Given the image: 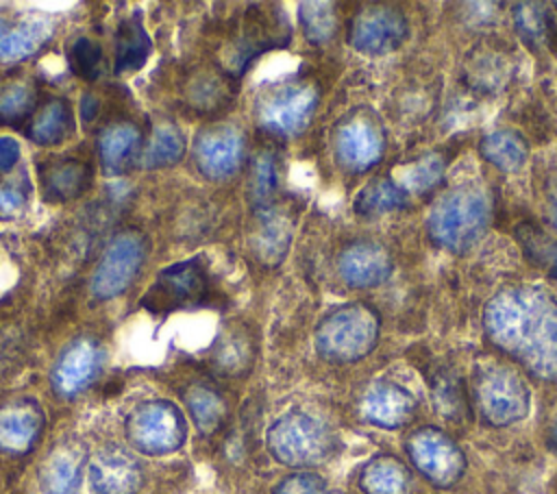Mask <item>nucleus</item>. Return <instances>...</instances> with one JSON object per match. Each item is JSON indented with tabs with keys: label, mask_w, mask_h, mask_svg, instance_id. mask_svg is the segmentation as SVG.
I'll return each instance as SVG.
<instances>
[{
	"label": "nucleus",
	"mask_w": 557,
	"mask_h": 494,
	"mask_svg": "<svg viewBox=\"0 0 557 494\" xmlns=\"http://www.w3.org/2000/svg\"><path fill=\"white\" fill-rule=\"evenodd\" d=\"M496 348L544 381H557V300L537 285L500 289L483 311Z\"/></svg>",
	"instance_id": "f257e3e1"
},
{
	"label": "nucleus",
	"mask_w": 557,
	"mask_h": 494,
	"mask_svg": "<svg viewBox=\"0 0 557 494\" xmlns=\"http://www.w3.org/2000/svg\"><path fill=\"white\" fill-rule=\"evenodd\" d=\"M490 222V198L479 185H457L442 194L429 211L431 239L450 252L470 248Z\"/></svg>",
	"instance_id": "f03ea898"
},
{
	"label": "nucleus",
	"mask_w": 557,
	"mask_h": 494,
	"mask_svg": "<svg viewBox=\"0 0 557 494\" xmlns=\"http://www.w3.org/2000/svg\"><path fill=\"white\" fill-rule=\"evenodd\" d=\"M381 318L363 302L342 305L329 311L315 329V350L333 363L363 359L379 339Z\"/></svg>",
	"instance_id": "7ed1b4c3"
},
{
	"label": "nucleus",
	"mask_w": 557,
	"mask_h": 494,
	"mask_svg": "<svg viewBox=\"0 0 557 494\" xmlns=\"http://www.w3.org/2000/svg\"><path fill=\"white\" fill-rule=\"evenodd\" d=\"M335 448L331 429L311 413L289 411L268 429V450L292 468H309L329 459Z\"/></svg>",
	"instance_id": "20e7f679"
},
{
	"label": "nucleus",
	"mask_w": 557,
	"mask_h": 494,
	"mask_svg": "<svg viewBox=\"0 0 557 494\" xmlns=\"http://www.w3.org/2000/svg\"><path fill=\"white\" fill-rule=\"evenodd\" d=\"M474 400L481 418L492 427H507L522 420L531 405L522 376L500 363H490L476 372Z\"/></svg>",
	"instance_id": "39448f33"
},
{
	"label": "nucleus",
	"mask_w": 557,
	"mask_h": 494,
	"mask_svg": "<svg viewBox=\"0 0 557 494\" xmlns=\"http://www.w3.org/2000/svg\"><path fill=\"white\" fill-rule=\"evenodd\" d=\"M187 422L170 400L137 405L126 418V437L144 455H168L183 446Z\"/></svg>",
	"instance_id": "423d86ee"
},
{
	"label": "nucleus",
	"mask_w": 557,
	"mask_h": 494,
	"mask_svg": "<svg viewBox=\"0 0 557 494\" xmlns=\"http://www.w3.org/2000/svg\"><path fill=\"white\" fill-rule=\"evenodd\" d=\"M318 104V89L309 83L285 81L265 89L257 100L259 124L274 135L300 133Z\"/></svg>",
	"instance_id": "0eeeda50"
},
{
	"label": "nucleus",
	"mask_w": 557,
	"mask_h": 494,
	"mask_svg": "<svg viewBox=\"0 0 557 494\" xmlns=\"http://www.w3.org/2000/svg\"><path fill=\"white\" fill-rule=\"evenodd\" d=\"M407 453L418 472L437 487L455 485L466 470L461 448L444 431L433 427H422L411 433Z\"/></svg>",
	"instance_id": "6e6552de"
},
{
	"label": "nucleus",
	"mask_w": 557,
	"mask_h": 494,
	"mask_svg": "<svg viewBox=\"0 0 557 494\" xmlns=\"http://www.w3.org/2000/svg\"><path fill=\"white\" fill-rule=\"evenodd\" d=\"M409 35V22L403 11L389 4L361 9L348 26V44L363 54H387Z\"/></svg>",
	"instance_id": "1a4fd4ad"
},
{
	"label": "nucleus",
	"mask_w": 557,
	"mask_h": 494,
	"mask_svg": "<svg viewBox=\"0 0 557 494\" xmlns=\"http://www.w3.org/2000/svg\"><path fill=\"white\" fill-rule=\"evenodd\" d=\"M144 261V242L135 233H122L107 246L91 281V289L98 298L107 300L122 294L135 279Z\"/></svg>",
	"instance_id": "9d476101"
},
{
	"label": "nucleus",
	"mask_w": 557,
	"mask_h": 494,
	"mask_svg": "<svg viewBox=\"0 0 557 494\" xmlns=\"http://www.w3.org/2000/svg\"><path fill=\"white\" fill-rule=\"evenodd\" d=\"M207 287L209 281L200 259H189L161 270L144 302L152 309L187 307L200 302L207 296Z\"/></svg>",
	"instance_id": "9b49d317"
},
{
	"label": "nucleus",
	"mask_w": 557,
	"mask_h": 494,
	"mask_svg": "<svg viewBox=\"0 0 557 494\" xmlns=\"http://www.w3.org/2000/svg\"><path fill=\"white\" fill-rule=\"evenodd\" d=\"M385 139L370 115H350L335 133V157L342 168L363 172L381 161Z\"/></svg>",
	"instance_id": "f8f14e48"
},
{
	"label": "nucleus",
	"mask_w": 557,
	"mask_h": 494,
	"mask_svg": "<svg viewBox=\"0 0 557 494\" xmlns=\"http://www.w3.org/2000/svg\"><path fill=\"white\" fill-rule=\"evenodd\" d=\"M194 157L198 170L213 181L228 178L244 157V137L237 128L215 126L202 131L194 146Z\"/></svg>",
	"instance_id": "ddd939ff"
},
{
	"label": "nucleus",
	"mask_w": 557,
	"mask_h": 494,
	"mask_svg": "<svg viewBox=\"0 0 557 494\" xmlns=\"http://www.w3.org/2000/svg\"><path fill=\"white\" fill-rule=\"evenodd\" d=\"M87 474L98 494H135L141 485L139 461L120 446L100 448L91 457Z\"/></svg>",
	"instance_id": "4468645a"
},
{
	"label": "nucleus",
	"mask_w": 557,
	"mask_h": 494,
	"mask_svg": "<svg viewBox=\"0 0 557 494\" xmlns=\"http://www.w3.org/2000/svg\"><path fill=\"white\" fill-rule=\"evenodd\" d=\"M102 363V348L89 337L74 339L52 368V385L63 396H74L87 387Z\"/></svg>",
	"instance_id": "2eb2a0df"
},
{
	"label": "nucleus",
	"mask_w": 557,
	"mask_h": 494,
	"mask_svg": "<svg viewBox=\"0 0 557 494\" xmlns=\"http://www.w3.org/2000/svg\"><path fill=\"white\" fill-rule=\"evenodd\" d=\"M416 400L398 383L376 381L368 387L361 400V413L368 422L383 429H398L413 416Z\"/></svg>",
	"instance_id": "dca6fc26"
},
{
	"label": "nucleus",
	"mask_w": 557,
	"mask_h": 494,
	"mask_svg": "<svg viewBox=\"0 0 557 494\" xmlns=\"http://www.w3.org/2000/svg\"><path fill=\"white\" fill-rule=\"evenodd\" d=\"M337 268L350 287H374L389 276L392 257L376 242H357L339 255Z\"/></svg>",
	"instance_id": "f3484780"
},
{
	"label": "nucleus",
	"mask_w": 557,
	"mask_h": 494,
	"mask_svg": "<svg viewBox=\"0 0 557 494\" xmlns=\"http://www.w3.org/2000/svg\"><path fill=\"white\" fill-rule=\"evenodd\" d=\"M44 427V413L35 400H15L0 407V453L22 455L30 450Z\"/></svg>",
	"instance_id": "a211bd4d"
},
{
	"label": "nucleus",
	"mask_w": 557,
	"mask_h": 494,
	"mask_svg": "<svg viewBox=\"0 0 557 494\" xmlns=\"http://www.w3.org/2000/svg\"><path fill=\"white\" fill-rule=\"evenodd\" d=\"M44 198L50 202H67L78 198L91 181L89 165L74 157H57L39 170Z\"/></svg>",
	"instance_id": "6ab92c4d"
},
{
	"label": "nucleus",
	"mask_w": 557,
	"mask_h": 494,
	"mask_svg": "<svg viewBox=\"0 0 557 494\" xmlns=\"http://www.w3.org/2000/svg\"><path fill=\"white\" fill-rule=\"evenodd\" d=\"M85 455L76 446H59L44 461L39 472V487L44 494H78L83 481Z\"/></svg>",
	"instance_id": "aec40b11"
},
{
	"label": "nucleus",
	"mask_w": 557,
	"mask_h": 494,
	"mask_svg": "<svg viewBox=\"0 0 557 494\" xmlns=\"http://www.w3.org/2000/svg\"><path fill=\"white\" fill-rule=\"evenodd\" d=\"M409 483L411 479L407 468L389 455L370 459L359 474V487L363 494H407Z\"/></svg>",
	"instance_id": "412c9836"
},
{
	"label": "nucleus",
	"mask_w": 557,
	"mask_h": 494,
	"mask_svg": "<svg viewBox=\"0 0 557 494\" xmlns=\"http://www.w3.org/2000/svg\"><path fill=\"white\" fill-rule=\"evenodd\" d=\"M72 109L63 98L48 100L33 118L28 135L39 146H57L72 135Z\"/></svg>",
	"instance_id": "4be33fe9"
},
{
	"label": "nucleus",
	"mask_w": 557,
	"mask_h": 494,
	"mask_svg": "<svg viewBox=\"0 0 557 494\" xmlns=\"http://www.w3.org/2000/svg\"><path fill=\"white\" fill-rule=\"evenodd\" d=\"M289 218L276 209H265L259 213V229L255 235L257 257L265 263H276L283 259L292 239Z\"/></svg>",
	"instance_id": "5701e85b"
},
{
	"label": "nucleus",
	"mask_w": 557,
	"mask_h": 494,
	"mask_svg": "<svg viewBox=\"0 0 557 494\" xmlns=\"http://www.w3.org/2000/svg\"><path fill=\"white\" fill-rule=\"evenodd\" d=\"M407 205V189L396 181L381 176L370 181L355 198V213L363 218L383 215L389 211H398Z\"/></svg>",
	"instance_id": "b1692460"
},
{
	"label": "nucleus",
	"mask_w": 557,
	"mask_h": 494,
	"mask_svg": "<svg viewBox=\"0 0 557 494\" xmlns=\"http://www.w3.org/2000/svg\"><path fill=\"white\" fill-rule=\"evenodd\" d=\"M150 37L137 15L122 22L115 37V74L139 70L150 54Z\"/></svg>",
	"instance_id": "393cba45"
},
{
	"label": "nucleus",
	"mask_w": 557,
	"mask_h": 494,
	"mask_svg": "<svg viewBox=\"0 0 557 494\" xmlns=\"http://www.w3.org/2000/svg\"><path fill=\"white\" fill-rule=\"evenodd\" d=\"M481 155L498 170L513 172L527 161V144L513 131H494L481 139Z\"/></svg>",
	"instance_id": "a878e982"
},
{
	"label": "nucleus",
	"mask_w": 557,
	"mask_h": 494,
	"mask_svg": "<svg viewBox=\"0 0 557 494\" xmlns=\"http://www.w3.org/2000/svg\"><path fill=\"white\" fill-rule=\"evenodd\" d=\"M185 403L200 433L211 435L222 427L226 418V403L213 387L191 385L185 394Z\"/></svg>",
	"instance_id": "bb28decb"
},
{
	"label": "nucleus",
	"mask_w": 557,
	"mask_h": 494,
	"mask_svg": "<svg viewBox=\"0 0 557 494\" xmlns=\"http://www.w3.org/2000/svg\"><path fill=\"white\" fill-rule=\"evenodd\" d=\"M52 28L46 20H30L15 30L0 37V59L2 61H20L30 57L41 48V44L50 37Z\"/></svg>",
	"instance_id": "cd10ccee"
},
{
	"label": "nucleus",
	"mask_w": 557,
	"mask_h": 494,
	"mask_svg": "<svg viewBox=\"0 0 557 494\" xmlns=\"http://www.w3.org/2000/svg\"><path fill=\"white\" fill-rule=\"evenodd\" d=\"M139 141V131L133 124H115L107 128L98 139V150L102 165L109 172H117L126 159L133 155Z\"/></svg>",
	"instance_id": "c85d7f7f"
},
{
	"label": "nucleus",
	"mask_w": 557,
	"mask_h": 494,
	"mask_svg": "<svg viewBox=\"0 0 557 494\" xmlns=\"http://www.w3.org/2000/svg\"><path fill=\"white\" fill-rule=\"evenodd\" d=\"M516 233L527 259L557 279V239L548 237L542 229L533 224H520Z\"/></svg>",
	"instance_id": "c756f323"
},
{
	"label": "nucleus",
	"mask_w": 557,
	"mask_h": 494,
	"mask_svg": "<svg viewBox=\"0 0 557 494\" xmlns=\"http://www.w3.org/2000/svg\"><path fill=\"white\" fill-rule=\"evenodd\" d=\"M185 152V137L183 133L172 126V124H161L154 135L152 141L146 150V168H163V165H172L176 161H181Z\"/></svg>",
	"instance_id": "7c9ffc66"
},
{
	"label": "nucleus",
	"mask_w": 557,
	"mask_h": 494,
	"mask_svg": "<svg viewBox=\"0 0 557 494\" xmlns=\"http://www.w3.org/2000/svg\"><path fill=\"white\" fill-rule=\"evenodd\" d=\"M213 361L222 372H228V374H235V372L244 370L250 361V339H248V335L242 329L226 331L215 344Z\"/></svg>",
	"instance_id": "2f4dec72"
},
{
	"label": "nucleus",
	"mask_w": 557,
	"mask_h": 494,
	"mask_svg": "<svg viewBox=\"0 0 557 494\" xmlns=\"http://www.w3.org/2000/svg\"><path fill=\"white\" fill-rule=\"evenodd\" d=\"M67 61L74 74H78L85 81H96L104 72V52L100 44L89 37H78L67 48Z\"/></svg>",
	"instance_id": "473e14b6"
},
{
	"label": "nucleus",
	"mask_w": 557,
	"mask_h": 494,
	"mask_svg": "<svg viewBox=\"0 0 557 494\" xmlns=\"http://www.w3.org/2000/svg\"><path fill=\"white\" fill-rule=\"evenodd\" d=\"M335 4L333 2H302L300 24L311 44H322L335 33Z\"/></svg>",
	"instance_id": "72a5a7b5"
},
{
	"label": "nucleus",
	"mask_w": 557,
	"mask_h": 494,
	"mask_svg": "<svg viewBox=\"0 0 557 494\" xmlns=\"http://www.w3.org/2000/svg\"><path fill=\"white\" fill-rule=\"evenodd\" d=\"M35 96L28 83L24 81H7L0 83V122H15L26 118L33 109Z\"/></svg>",
	"instance_id": "f704fd0d"
},
{
	"label": "nucleus",
	"mask_w": 557,
	"mask_h": 494,
	"mask_svg": "<svg viewBox=\"0 0 557 494\" xmlns=\"http://www.w3.org/2000/svg\"><path fill=\"white\" fill-rule=\"evenodd\" d=\"M548 7L540 2H522L516 4L513 20L518 26L520 37L531 46H544V28H546Z\"/></svg>",
	"instance_id": "c9c22d12"
},
{
	"label": "nucleus",
	"mask_w": 557,
	"mask_h": 494,
	"mask_svg": "<svg viewBox=\"0 0 557 494\" xmlns=\"http://www.w3.org/2000/svg\"><path fill=\"white\" fill-rule=\"evenodd\" d=\"M276 181H278V172H276L274 155L265 150L259 152L255 159L252 176H250V187L257 205H265L270 200V196L276 189Z\"/></svg>",
	"instance_id": "e433bc0d"
},
{
	"label": "nucleus",
	"mask_w": 557,
	"mask_h": 494,
	"mask_svg": "<svg viewBox=\"0 0 557 494\" xmlns=\"http://www.w3.org/2000/svg\"><path fill=\"white\" fill-rule=\"evenodd\" d=\"M444 174V161L440 155H426L422 157L418 163H413L407 174H405V183H407V194L409 189L413 192H429L431 187H435L440 183Z\"/></svg>",
	"instance_id": "4c0bfd02"
},
{
	"label": "nucleus",
	"mask_w": 557,
	"mask_h": 494,
	"mask_svg": "<svg viewBox=\"0 0 557 494\" xmlns=\"http://www.w3.org/2000/svg\"><path fill=\"white\" fill-rule=\"evenodd\" d=\"M274 494H326V483L313 472H296L285 477L274 487Z\"/></svg>",
	"instance_id": "58836bf2"
},
{
	"label": "nucleus",
	"mask_w": 557,
	"mask_h": 494,
	"mask_svg": "<svg viewBox=\"0 0 557 494\" xmlns=\"http://www.w3.org/2000/svg\"><path fill=\"white\" fill-rule=\"evenodd\" d=\"M189 100L200 104V107H211L218 104L222 100V83L215 76H200L196 78V83L189 89Z\"/></svg>",
	"instance_id": "ea45409f"
},
{
	"label": "nucleus",
	"mask_w": 557,
	"mask_h": 494,
	"mask_svg": "<svg viewBox=\"0 0 557 494\" xmlns=\"http://www.w3.org/2000/svg\"><path fill=\"white\" fill-rule=\"evenodd\" d=\"M20 159V144L9 137V135H2L0 137V170H11Z\"/></svg>",
	"instance_id": "a19ab883"
},
{
	"label": "nucleus",
	"mask_w": 557,
	"mask_h": 494,
	"mask_svg": "<svg viewBox=\"0 0 557 494\" xmlns=\"http://www.w3.org/2000/svg\"><path fill=\"white\" fill-rule=\"evenodd\" d=\"M24 205V196L13 187H0V215H13Z\"/></svg>",
	"instance_id": "79ce46f5"
},
{
	"label": "nucleus",
	"mask_w": 557,
	"mask_h": 494,
	"mask_svg": "<svg viewBox=\"0 0 557 494\" xmlns=\"http://www.w3.org/2000/svg\"><path fill=\"white\" fill-rule=\"evenodd\" d=\"M550 218H553V224H555V229H557V198H555V202L550 205Z\"/></svg>",
	"instance_id": "37998d69"
},
{
	"label": "nucleus",
	"mask_w": 557,
	"mask_h": 494,
	"mask_svg": "<svg viewBox=\"0 0 557 494\" xmlns=\"http://www.w3.org/2000/svg\"><path fill=\"white\" fill-rule=\"evenodd\" d=\"M0 28H2V20H0Z\"/></svg>",
	"instance_id": "c03bdc74"
},
{
	"label": "nucleus",
	"mask_w": 557,
	"mask_h": 494,
	"mask_svg": "<svg viewBox=\"0 0 557 494\" xmlns=\"http://www.w3.org/2000/svg\"><path fill=\"white\" fill-rule=\"evenodd\" d=\"M326 494H329V492H326Z\"/></svg>",
	"instance_id": "a18cd8bd"
}]
</instances>
